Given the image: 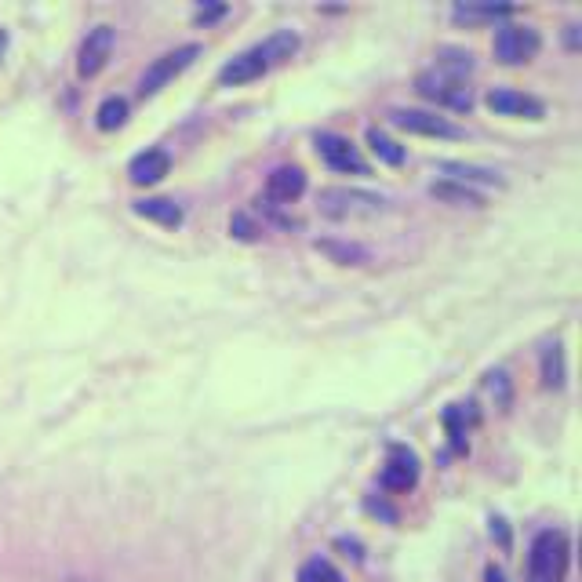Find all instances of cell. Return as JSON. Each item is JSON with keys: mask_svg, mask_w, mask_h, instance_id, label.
<instances>
[{"mask_svg": "<svg viewBox=\"0 0 582 582\" xmlns=\"http://www.w3.org/2000/svg\"><path fill=\"white\" fill-rule=\"evenodd\" d=\"M295 51H299V33H291V30L270 33V37H266L262 44H255V48L241 51V55H233V59L219 70V84L233 88V84L259 81V77L266 70H270V66H277V62L291 59Z\"/></svg>", "mask_w": 582, "mask_h": 582, "instance_id": "1", "label": "cell"}, {"mask_svg": "<svg viewBox=\"0 0 582 582\" xmlns=\"http://www.w3.org/2000/svg\"><path fill=\"white\" fill-rule=\"evenodd\" d=\"M321 215L328 219H372L379 211H386V197L368 190H346V186H328L317 193Z\"/></svg>", "mask_w": 582, "mask_h": 582, "instance_id": "2", "label": "cell"}, {"mask_svg": "<svg viewBox=\"0 0 582 582\" xmlns=\"http://www.w3.org/2000/svg\"><path fill=\"white\" fill-rule=\"evenodd\" d=\"M568 572V539L561 532H539L528 553V582H564Z\"/></svg>", "mask_w": 582, "mask_h": 582, "instance_id": "3", "label": "cell"}, {"mask_svg": "<svg viewBox=\"0 0 582 582\" xmlns=\"http://www.w3.org/2000/svg\"><path fill=\"white\" fill-rule=\"evenodd\" d=\"M415 91L422 99L433 102V106H444V110L466 113L473 110V91L466 88V81H455V77H444L437 70H426L415 77Z\"/></svg>", "mask_w": 582, "mask_h": 582, "instance_id": "4", "label": "cell"}, {"mask_svg": "<svg viewBox=\"0 0 582 582\" xmlns=\"http://www.w3.org/2000/svg\"><path fill=\"white\" fill-rule=\"evenodd\" d=\"M495 59L506 62V66H521V62L535 59L542 48V37L539 30H532V26H513V22H506V26H499V33H495Z\"/></svg>", "mask_w": 582, "mask_h": 582, "instance_id": "5", "label": "cell"}, {"mask_svg": "<svg viewBox=\"0 0 582 582\" xmlns=\"http://www.w3.org/2000/svg\"><path fill=\"white\" fill-rule=\"evenodd\" d=\"M197 55H201V44H182V48L168 51V55H161V59H153L150 70H146V77H142L139 91L142 95H157V91H161L164 84L175 81L182 70H190Z\"/></svg>", "mask_w": 582, "mask_h": 582, "instance_id": "6", "label": "cell"}, {"mask_svg": "<svg viewBox=\"0 0 582 582\" xmlns=\"http://www.w3.org/2000/svg\"><path fill=\"white\" fill-rule=\"evenodd\" d=\"M317 153H321V161L328 164L332 171H342V175H368V161H364L357 146H353L346 135H335V131H321L317 135Z\"/></svg>", "mask_w": 582, "mask_h": 582, "instance_id": "7", "label": "cell"}, {"mask_svg": "<svg viewBox=\"0 0 582 582\" xmlns=\"http://www.w3.org/2000/svg\"><path fill=\"white\" fill-rule=\"evenodd\" d=\"M390 121L397 124V128L412 131V135H426V139H462L466 131L459 128V124H452L448 117H437V113L430 110H393Z\"/></svg>", "mask_w": 582, "mask_h": 582, "instance_id": "8", "label": "cell"}, {"mask_svg": "<svg viewBox=\"0 0 582 582\" xmlns=\"http://www.w3.org/2000/svg\"><path fill=\"white\" fill-rule=\"evenodd\" d=\"M113 44H117V30L113 26H95V30L84 37L81 51H77V73H81L84 81L88 77H99L106 70V62L113 55Z\"/></svg>", "mask_w": 582, "mask_h": 582, "instance_id": "9", "label": "cell"}, {"mask_svg": "<svg viewBox=\"0 0 582 582\" xmlns=\"http://www.w3.org/2000/svg\"><path fill=\"white\" fill-rule=\"evenodd\" d=\"M488 102V110L499 113V117H528V121H539L546 106L532 95H524V91H513V88H492L484 95Z\"/></svg>", "mask_w": 582, "mask_h": 582, "instance_id": "10", "label": "cell"}, {"mask_svg": "<svg viewBox=\"0 0 582 582\" xmlns=\"http://www.w3.org/2000/svg\"><path fill=\"white\" fill-rule=\"evenodd\" d=\"M419 484V459L408 448H393L386 466H382V488L390 492H408Z\"/></svg>", "mask_w": 582, "mask_h": 582, "instance_id": "11", "label": "cell"}, {"mask_svg": "<svg viewBox=\"0 0 582 582\" xmlns=\"http://www.w3.org/2000/svg\"><path fill=\"white\" fill-rule=\"evenodd\" d=\"M171 171V157L164 150H142L131 157L128 164V179L135 182V186H157V182L164 179Z\"/></svg>", "mask_w": 582, "mask_h": 582, "instance_id": "12", "label": "cell"}, {"mask_svg": "<svg viewBox=\"0 0 582 582\" xmlns=\"http://www.w3.org/2000/svg\"><path fill=\"white\" fill-rule=\"evenodd\" d=\"M302 190H306V175H302V168H291V164L273 168L270 179H266V197H270V201L291 204V201H299Z\"/></svg>", "mask_w": 582, "mask_h": 582, "instance_id": "13", "label": "cell"}, {"mask_svg": "<svg viewBox=\"0 0 582 582\" xmlns=\"http://www.w3.org/2000/svg\"><path fill=\"white\" fill-rule=\"evenodd\" d=\"M313 251H321L324 259L339 262V266H361L368 262V248L357 241H335V237H321V241H313Z\"/></svg>", "mask_w": 582, "mask_h": 582, "instance_id": "14", "label": "cell"}, {"mask_svg": "<svg viewBox=\"0 0 582 582\" xmlns=\"http://www.w3.org/2000/svg\"><path fill=\"white\" fill-rule=\"evenodd\" d=\"M437 168L444 175H452V182H462V186H473V182H481V186H502V175L492 168H477V164H462V161H441Z\"/></svg>", "mask_w": 582, "mask_h": 582, "instance_id": "15", "label": "cell"}, {"mask_svg": "<svg viewBox=\"0 0 582 582\" xmlns=\"http://www.w3.org/2000/svg\"><path fill=\"white\" fill-rule=\"evenodd\" d=\"M430 197L444 204H462V208H481L484 197L473 186H462V182H452V179H441V182H430Z\"/></svg>", "mask_w": 582, "mask_h": 582, "instance_id": "16", "label": "cell"}, {"mask_svg": "<svg viewBox=\"0 0 582 582\" xmlns=\"http://www.w3.org/2000/svg\"><path fill=\"white\" fill-rule=\"evenodd\" d=\"M131 208H135V215L161 222V226H179L182 222V208L175 201H164V197H146V201H135Z\"/></svg>", "mask_w": 582, "mask_h": 582, "instance_id": "17", "label": "cell"}, {"mask_svg": "<svg viewBox=\"0 0 582 582\" xmlns=\"http://www.w3.org/2000/svg\"><path fill=\"white\" fill-rule=\"evenodd\" d=\"M437 73H444V77H455V81H466L473 73V55L462 48H441L437 51V66H433Z\"/></svg>", "mask_w": 582, "mask_h": 582, "instance_id": "18", "label": "cell"}, {"mask_svg": "<svg viewBox=\"0 0 582 582\" xmlns=\"http://www.w3.org/2000/svg\"><path fill=\"white\" fill-rule=\"evenodd\" d=\"M368 146H372V153L379 157L382 164H390V168H397V164H404V157H408V150H404L401 142H393L386 131H379V128H368Z\"/></svg>", "mask_w": 582, "mask_h": 582, "instance_id": "19", "label": "cell"}, {"mask_svg": "<svg viewBox=\"0 0 582 582\" xmlns=\"http://www.w3.org/2000/svg\"><path fill=\"white\" fill-rule=\"evenodd\" d=\"M542 386L546 390H561L564 386V350H561V342H550L546 350H542Z\"/></svg>", "mask_w": 582, "mask_h": 582, "instance_id": "20", "label": "cell"}, {"mask_svg": "<svg viewBox=\"0 0 582 582\" xmlns=\"http://www.w3.org/2000/svg\"><path fill=\"white\" fill-rule=\"evenodd\" d=\"M124 121H128V99H121V95L102 99L99 113H95V124H99L102 131H117V128H124Z\"/></svg>", "mask_w": 582, "mask_h": 582, "instance_id": "21", "label": "cell"}, {"mask_svg": "<svg viewBox=\"0 0 582 582\" xmlns=\"http://www.w3.org/2000/svg\"><path fill=\"white\" fill-rule=\"evenodd\" d=\"M455 19H466V22H484V19H506L513 15V4H455Z\"/></svg>", "mask_w": 582, "mask_h": 582, "instance_id": "22", "label": "cell"}, {"mask_svg": "<svg viewBox=\"0 0 582 582\" xmlns=\"http://www.w3.org/2000/svg\"><path fill=\"white\" fill-rule=\"evenodd\" d=\"M299 582H342L339 568L332 561H324V557H313L299 568Z\"/></svg>", "mask_w": 582, "mask_h": 582, "instance_id": "23", "label": "cell"}, {"mask_svg": "<svg viewBox=\"0 0 582 582\" xmlns=\"http://www.w3.org/2000/svg\"><path fill=\"white\" fill-rule=\"evenodd\" d=\"M488 390L495 393V404H499V408H510V401H513L510 375H506V372H492V375H488Z\"/></svg>", "mask_w": 582, "mask_h": 582, "instance_id": "24", "label": "cell"}, {"mask_svg": "<svg viewBox=\"0 0 582 582\" xmlns=\"http://www.w3.org/2000/svg\"><path fill=\"white\" fill-rule=\"evenodd\" d=\"M230 233L237 237V241H248L251 244L255 237H259V226H255V222H251L244 211H237V215L230 219Z\"/></svg>", "mask_w": 582, "mask_h": 582, "instance_id": "25", "label": "cell"}, {"mask_svg": "<svg viewBox=\"0 0 582 582\" xmlns=\"http://www.w3.org/2000/svg\"><path fill=\"white\" fill-rule=\"evenodd\" d=\"M492 539H499L502 550H510V528H506L502 517H492Z\"/></svg>", "mask_w": 582, "mask_h": 582, "instance_id": "26", "label": "cell"}, {"mask_svg": "<svg viewBox=\"0 0 582 582\" xmlns=\"http://www.w3.org/2000/svg\"><path fill=\"white\" fill-rule=\"evenodd\" d=\"M222 11H226V8H222V4H208V8H201V11H197V22H201V26H208V22H215V19H219Z\"/></svg>", "mask_w": 582, "mask_h": 582, "instance_id": "27", "label": "cell"}, {"mask_svg": "<svg viewBox=\"0 0 582 582\" xmlns=\"http://www.w3.org/2000/svg\"><path fill=\"white\" fill-rule=\"evenodd\" d=\"M335 546H339V550H350L346 557H353V561H361V557H364L361 542H357V539H335Z\"/></svg>", "mask_w": 582, "mask_h": 582, "instance_id": "28", "label": "cell"}, {"mask_svg": "<svg viewBox=\"0 0 582 582\" xmlns=\"http://www.w3.org/2000/svg\"><path fill=\"white\" fill-rule=\"evenodd\" d=\"M368 510H372V513H379V517H386V521H397V510H393V506H386V502H375V499H368Z\"/></svg>", "mask_w": 582, "mask_h": 582, "instance_id": "29", "label": "cell"}, {"mask_svg": "<svg viewBox=\"0 0 582 582\" xmlns=\"http://www.w3.org/2000/svg\"><path fill=\"white\" fill-rule=\"evenodd\" d=\"M564 44H568V48H579V26H568V30H564Z\"/></svg>", "mask_w": 582, "mask_h": 582, "instance_id": "30", "label": "cell"}, {"mask_svg": "<svg viewBox=\"0 0 582 582\" xmlns=\"http://www.w3.org/2000/svg\"><path fill=\"white\" fill-rule=\"evenodd\" d=\"M484 582H506V575H502L495 564H488V568H484Z\"/></svg>", "mask_w": 582, "mask_h": 582, "instance_id": "31", "label": "cell"}, {"mask_svg": "<svg viewBox=\"0 0 582 582\" xmlns=\"http://www.w3.org/2000/svg\"><path fill=\"white\" fill-rule=\"evenodd\" d=\"M4 48H8V33L0 30V55H4Z\"/></svg>", "mask_w": 582, "mask_h": 582, "instance_id": "32", "label": "cell"}]
</instances>
